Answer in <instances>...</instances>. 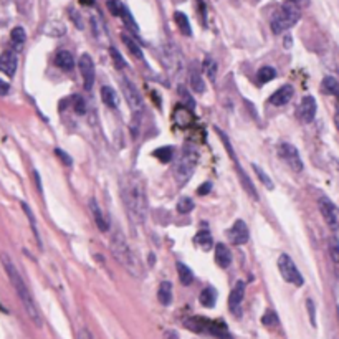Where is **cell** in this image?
I'll return each instance as SVG.
<instances>
[{"label":"cell","mask_w":339,"mask_h":339,"mask_svg":"<svg viewBox=\"0 0 339 339\" xmlns=\"http://www.w3.org/2000/svg\"><path fill=\"white\" fill-rule=\"evenodd\" d=\"M108 9H109V12L113 14V15L121 17L126 7L119 2V0H108Z\"/></svg>","instance_id":"cell-37"},{"label":"cell","mask_w":339,"mask_h":339,"mask_svg":"<svg viewBox=\"0 0 339 339\" xmlns=\"http://www.w3.org/2000/svg\"><path fill=\"white\" fill-rule=\"evenodd\" d=\"M278 155H280V157L285 160V162L290 165L294 172L303 171V160H301V157H299L298 149L294 147L293 144L281 142L280 146H278Z\"/></svg>","instance_id":"cell-7"},{"label":"cell","mask_w":339,"mask_h":339,"mask_svg":"<svg viewBox=\"0 0 339 339\" xmlns=\"http://www.w3.org/2000/svg\"><path fill=\"white\" fill-rule=\"evenodd\" d=\"M174 20H176L177 27H179V30H181L182 35H186V37H191V35H192L191 24H189V19H187V15H186V14L176 12V14H174Z\"/></svg>","instance_id":"cell-27"},{"label":"cell","mask_w":339,"mask_h":339,"mask_svg":"<svg viewBox=\"0 0 339 339\" xmlns=\"http://www.w3.org/2000/svg\"><path fill=\"white\" fill-rule=\"evenodd\" d=\"M215 299H217V291L215 288L207 286L201 293V304L205 308H214L215 306Z\"/></svg>","instance_id":"cell-28"},{"label":"cell","mask_w":339,"mask_h":339,"mask_svg":"<svg viewBox=\"0 0 339 339\" xmlns=\"http://www.w3.org/2000/svg\"><path fill=\"white\" fill-rule=\"evenodd\" d=\"M55 65L65 71H70L75 66V58L73 55L66 52V50H60V52H57V55H55Z\"/></svg>","instance_id":"cell-19"},{"label":"cell","mask_w":339,"mask_h":339,"mask_svg":"<svg viewBox=\"0 0 339 339\" xmlns=\"http://www.w3.org/2000/svg\"><path fill=\"white\" fill-rule=\"evenodd\" d=\"M202 70H204V73L207 75L210 83H215L217 81V71H219V65H217V62H215L212 57H205L204 58Z\"/></svg>","instance_id":"cell-21"},{"label":"cell","mask_w":339,"mask_h":339,"mask_svg":"<svg viewBox=\"0 0 339 339\" xmlns=\"http://www.w3.org/2000/svg\"><path fill=\"white\" fill-rule=\"evenodd\" d=\"M55 152H57V155H58L60 159L63 160V162H65L66 165H71V162H73L70 155H66V152H65V151H62V149H57V151H55Z\"/></svg>","instance_id":"cell-42"},{"label":"cell","mask_w":339,"mask_h":339,"mask_svg":"<svg viewBox=\"0 0 339 339\" xmlns=\"http://www.w3.org/2000/svg\"><path fill=\"white\" fill-rule=\"evenodd\" d=\"M306 308H308V311H309V321H311V324L313 326H316V308H314V303H313V299H308L306 301Z\"/></svg>","instance_id":"cell-41"},{"label":"cell","mask_w":339,"mask_h":339,"mask_svg":"<svg viewBox=\"0 0 339 339\" xmlns=\"http://www.w3.org/2000/svg\"><path fill=\"white\" fill-rule=\"evenodd\" d=\"M111 52V57H113V60H114V65H116V68H119V70H123L124 66H126V63H124V58L121 57V53L116 50L114 47L109 50Z\"/></svg>","instance_id":"cell-39"},{"label":"cell","mask_w":339,"mask_h":339,"mask_svg":"<svg viewBox=\"0 0 339 339\" xmlns=\"http://www.w3.org/2000/svg\"><path fill=\"white\" fill-rule=\"evenodd\" d=\"M10 40H12L15 50H20L22 47H24L25 40H27L25 30L22 29V27H15V29L10 32Z\"/></svg>","instance_id":"cell-29"},{"label":"cell","mask_w":339,"mask_h":339,"mask_svg":"<svg viewBox=\"0 0 339 339\" xmlns=\"http://www.w3.org/2000/svg\"><path fill=\"white\" fill-rule=\"evenodd\" d=\"M123 94H124L126 101H127V104H129V108H131L132 113L141 114V111L144 108L142 98H141V94H139L137 88L132 85L129 80H126V78L123 80Z\"/></svg>","instance_id":"cell-9"},{"label":"cell","mask_w":339,"mask_h":339,"mask_svg":"<svg viewBox=\"0 0 339 339\" xmlns=\"http://www.w3.org/2000/svg\"><path fill=\"white\" fill-rule=\"evenodd\" d=\"M197 159H199V155L194 147L186 146L182 149L179 159H177V162L174 165V177L181 186H184L192 177L194 171H196V165H197Z\"/></svg>","instance_id":"cell-4"},{"label":"cell","mask_w":339,"mask_h":339,"mask_svg":"<svg viewBox=\"0 0 339 339\" xmlns=\"http://www.w3.org/2000/svg\"><path fill=\"white\" fill-rule=\"evenodd\" d=\"M0 71L9 76L17 71V57L14 52H4L0 55Z\"/></svg>","instance_id":"cell-17"},{"label":"cell","mask_w":339,"mask_h":339,"mask_svg":"<svg viewBox=\"0 0 339 339\" xmlns=\"http://www.w3.org/2000/svg\"><path fill=\"white\" fill-rule=\"evenodd\" d=\"M229 238L233 245H245L248 242V227L243 220H237L233 227L229 230Z\"/></svg>","instance_id":"cell-14"},{"label":"cell","mask_w":339,"mask_h":339,"mask_svg":"<svg viewBox=\"0 0 339 339\" xmlns=\"http://www.w3.org/2000/svg\"><path fill=\"white\" fill-rule=\"evenodd\" d=\"M78 65H80V71L83 76V83H85V88L86 90H91L94 85V63H93L91 57L88 53H83Z\"/></svg>","instance_id":"cell-11"},{"label":"cell","mask_w":339,"mask_h":339,"mask_svg":"<svg viewBox=\"0 0 339 339\" xmlns=\"http://www.w3.org/2000/svg\"><path fill=\"white\" fill-rule=\"evenodd\" d=\"M101 98H103V101H104V104H106V106H109V108H118V104H119L118 94H116V91L111 86H103L101 88Z\"/></svg>","instance_id":"cell-26"},{"label":"cell","mask_w":339,"mask_h":339,"mask_svg":"<svg viewBox=\"0 0 339 339\" xmlns=\"http://www.w3.org/2000/svg\"><path fill=\"white\" fill-rule=\"evenodd\" d=\"M278 270H280V273L285 281L291 283L294 286H303L304 278L301 273H299L296 265L293 263L290 255H286V253L280 255V258H278Z\"/></svg>","instance_id":"cell-6"},{"label":"cell","mask_w":339,"mask_h":339,"mask_svg":"<svg viewBox=\"0 0 339 339\" xmlns=\"http://www.w3.org/2000/svg\"><path fill=\"white\" fill-rule=\"evenodd\" d=\"M121 38H123V42H124V45L129 48V52L134 55L136 58H139V60H144V55H142V50H141V47L137 45V43L132 40V38L129 37V35H126V33H123L121 35Z\"/></svg>","instance_id":"cell-30"},{"label":"cell","mask_w":339,"mask_h":339,"mask_svg":"<svg viewBox=\"0 0 339 339\" xmlns=\"http://www.w3.org/2000/svg\"><path fill=\"white\" fill-rule=\"evenodd\" d=\"M337 248H339L337 238H336V235H332V237H331V240H329V253H331V258H332V262H334V263H337V262H339V253H337Z\"/></svg>","instance_id":"cell-38"},{"label":"cell","mask_w":339,"mask_h":339,"mask_svg":"<svg viewBox=\"0 0 339 339\" xmlns=\"http://www.w3.org/2000/svg\"><path fill=\"white\" fill-rule=\"evenodd\" d=\"M258 83H262V85H265V83H268L271 80H275L276 76V71L275 68H271V66H263L262 70H258Z\"/></svg>","instance_id":"cell-32"},{"label":"cell","mask_w":339,"mask_h":339,"mask_svg":"<svg viewBox=\"0 0 339 339\" xmlns=\"http://www.w3.org/2000/svg\"><path fill=\"white\" fill-rule=\"evenodd\" d=\"M176 268H177V273H179V280H181L182 285H184V286L192 285V281H194V273H192V270L189 268L187 265L181 263V262H177Z\"/></svg>","instance_id":"cell-25"},{"label":"cell","mask_w":339,"mask_h":339,"mask_svg":"<svg viewBox=\"0 0 339 339\" xmlns=\"http://www.w3.org/2000/svg\"><path fill=\"white\" fill-rule=\"evenodd\" d=\"M164 63L171 71H174V73L182 70V55L174 45H169L164 48Z\"/></svg>","instance_id":"cell-15"},{"label":"cell","mask_w":339,"mask_h":339,"mask_svg":"<svg viewBox=\"0 0 339 339\" xmlns=\"http://www.w3.org/2000/svg\"><path fill=\"white\" fill-rule=\"evenodd\" d=\"M192 209H194L192 199H189V197H181V201L177 202V210H179L181 214H189V212H192Z\"/></svg>","instance_id":"cell-35"},{"label":"cell","mask_w":339,"mask_h":339,"mask_svg":"<svg viewBox=\"0 0 339 339\" xmlns=\"http://www.w3.org/2000/svg\"><path fill=\"white\" fill-rule=\"evenodd\" d=\"M121 197L131 219L142 224L147 215V196L144 181L137 172H129L121 181Z\"/></svg>","instance_id":"cell-1"},{"label":"cell","mask_w":339,"mask_h":339,"mask_svg":"<svg viewBox=\"0 0 339 339\" xmlns=\"http://www.w3.org/2000/svg\"><path fill=\"white\" fill-rule=\"evenodd\" d=\"M152 154H154V157H157L160 160V162H169V160L172 159V155H174V147L172 146L159 147V149H155Z\"/></svg>","instance_id":"cell-31"},{"label":"cell","mask_w":339,"mask_h":339,"mask_svg":"<svg viewBox=\"0 0 339 339\" xmlns=\"http://www.w3.org/2000/svg\"><path fill=\"white\" fill-rule=\"evenodd\" d=\"M318 207H319V212L321 215L324 217L326 224L329 225V229L332 232L337 230V225H339V214H337V207L334 204H332L327 197H321L318 201Z\"/></svg>","instance_id":"cell-8"},{"label":"cell","mask_w":339,"mask_h":339,"mask_svg":"<svg viewBox=\"0 0 339 339\" xmlns=\"http://www.w3.org/2000/svg\"><path fill=\"white\" fill-rule=\"evenodd\" d=\"M194 243H196L197 247H201L202 250H210L214 247V238L209 232L201 230L196 233V237H194Z\"/></svg>","instance_id":"cell-24"},{"label":"cell","mask_w":339,"mask_h":339,"mask_svg":"<svg viewBox=\"0 0 339 339\" xmlns=\"http://www.w3.org/2000/svg\"><path fill=\"white\" fill-rule=\"evenodd\" d=\"M179 91L182 93V96H184V99H186V103L189 104V106H191V108H194V106H196V103H194V101H192V98H191V96H189V93H187V91L184 90V88H182V86H181V90H179Z\"/></svg>","instance_id":"cell-45"},{"label":"cell","mask_w":339,"mask_h":339,"mask_svg":"<svg viewBox=\"0 0 339 339\" xmlns=\"http://www.w3.org/2000/svg\"><path fill=\"white\" fill-rule=\"evenodd\" d=\"M90 209H91V212H93L94 222H96L98 229H99V230H103V232H106V230H108V222L104 220V215H103V212H101V207H99L98 202L94 201V199H91V201H90Z\"/></svg>","instance_id":"cell-20"},{"label":"cell","mask_w":339,"mask_h":339,"mask_svg":"<svg viewBox=\"0 0 339 339\" xmlns=\"http://www.w3.org/2000/svg\"><path fill=\"white\" fill-rule=\"evenodd\" d=\"M215 262L220 268H229L232 263V253L229 247L224 245V243H219L215 247Z\"/></svg>","instance_id":"cell-18"},{"label":"cell","mask_w":339,"mask_h":339,"mask_svg":"<svg viewBox=\"0 0 339 339\" xmlns=\"http://www.w3.org/2000/svg\"><path fill=\"white\" fill-rule=\"evenodd\" d=\"M298 20H299V9L294 7L293 4L286 2L278 9V12L271 19V30H273L275 35H280V33L290 30L291 27L296 25Z\"/></svg>","instance_id":"cell-5"},{"label":"cell","mask_w":339,"mask_h":339,"mask_svg":"<svg viewBox=\"0 0 339 339\" xmlns=\"http://www.w3.org/2000/svg\"><path fill=\"white\" fill-rule=\"evenodd\" d=\"M290 4H293L294 7H298V9H303V7H308L309 5V0H288Z\"/></svg>","instance_id":"cell-44"},{"label":"cell","mask_w":339,"mask_h":339,"mask_svg":"<svg viewBox=\"0 0 339 339\" xmlns=\"http://www.w3.org/2000/svg\"><path fill=\"white\" fill-rule=\"evenodd\" d=\"M111 250H113L114 257L118 258V262L131 271L132 275H141L142 268L139 265L136 255L132 253V250L127 245V242L124 240V237L121 233H116V235L111 238Z\"/></svg>","instance_id":"cell-3"},{"label":"cell","mask_w":339,"mask_h":339,"mask_svg":"<svg viewBox=\"0 0 339 339\" xmlns=\"http://www.w3.org/2000/svg\"><path fill=\"white\" fill-rule=\"evenodd\" d=\"M2 263H4V268L7 271V275L10 278V283H12V286L15 288L17 294H19L22 304H24V308L27 311V314L30 316V319L35 323L38 327H42V316H40V311H38L37 304H35V299H33L32 293L29 290V286H27V283L24 281V278L19 273V270H17V266L14 265V262L10 260L9 255H2Z\"/></svg>","instance_id":"cell-2"},{"label":"cell","mask_w":339,"mask_h":339,"mask_svg":"<svg viewBox=\"0 0 339 339\" xmlns=\"http://www.w3.org/2000/svg\"><path fill=\"white\" fill-rule=\"evenodd\" d=\"M337 88H339L337 81L332 76H326L323 80V91L324 93L332 94V96H334V94H337Z\"/></svg>","instance_id":"cell-34"},{"label":"cell","mask_w":339,"mask_h":339,"mask_svg":"<svg viewBox=\"0 0 339 339\" xmlns=\"http://www.w3.org/2000/svg\"><path fill=\"white\" fill-rule=\"evenodd\" d=\"M191 86L196 93H204L205 91V83L202 80L201 71H199V68L196 65H192V68H191Z\"/></svg>","instance_id":"cell-23"},{"label":"cell","mask_w":339,"mask_h":339,"mask_svg":"<svg viewBox=\"0 0 339 339\" xmlns=\"http://www.w3.org/2000/svg\"><path fill=\"white\" fill-rule=\"evenodd\" d=\"M73 108L78 114H85L86 113V104H85V99L81 96H75L73 98Z\"/></svg>","instance_id":"cell-40"},{"label":"cell","mask_w":339,"mask_h":339,"mask_svg":"<svg viewBox=\"0 0 339 339\" xmlns=\"http://www.w3.org/2000/svg\"><path fill=\"white\" fill-rule=\"evenodd\" d=\"M316 99L313 96H304L299 103V106L296 109L298 118L303 121V123H311L316 116Z\"/></svg>","instance_id":"cell-13"},{"label":"cell","mask_w":339,"mask_h":339,"mask_svg":"<svg viewBox=\"0 0 339 339\" xmlns=\"http://www.w3.org/2000/svg\"><path fill=\"white\" fill-rule=\"evenodd\" d=\"M22 207H24V212L27 214V217H29V220H30V227H32V230H33V235H35V238H37L38 245L42 247V240H40V235H38L37 222H35V217H33V212H32L30 207H29V205H27V204H22Z\"/></svg>","instance_id":"cell-33"},{"label":"cell","mask_w":339,"mask_h":339,"mask_svg":"<svg viewBox=\"0 0 339 339\" xmlns=\"http://www.w3.org/2000/svg\"><path fill=\"white\" fill-rule=\"evenodd\" d=\"M285 47H288V48L291 47V38H290V37H286V38H285Z\"/></svg>","instance_id":"cell-47"},{"label":"cell","mask_w":339,"mask_h":339,"mask_svg":"<svg viewBox=\"0 0 339 339\" xmlns=\"http://www.w3.org/2000/svg\"><path fill=\"white\" fill-rule=\"evenodd\" d=\"M243 298H245V283H243L242 280H238L235 283V286H233L230 296H229V308H230L232 313H235L237 316H240Z\"/></svg>","instance_id":"cell-12"},{"label":"cell","mask_w":339,"mask_h":339,"mask_svg":"<svg viewBox=\"0 0 339 339\" xmlns=\"http://www.w3.org/2000/svg\"><path fill=\"white\" fill-rule=\"evenodd\" d=\"M293 94H294L293 86H290V85L281 86L280 90L275 91V93L270 96V103H271V104H275V106H283V104H286V103L293 98Z\"/></svg>","instance_id":"cell-16"},{"label":"cell","mask_w":339,"mask_h":339,"mask_svg":"<svg viewBox=\"0 0 339 339\" xmlns=\"http://www.w3.org/2000/svg\"><path fill=\"white\" fill-rule=\"evenodd\" d=\"M217 132H219V136H220L222 139H224V146L227 147V151L230 152V159H232V160H235V164H237V171H238V176H240V179H242V182H243V187H245L247 191H248V194H250V196H252V197L255 199V201H257V199H258V196H257V191H255V187H253V184H252V182H250V179H248V177H247L245 174H243V171H242V167H240V164H238V160H237L235 151H233V149H232V146H230V141H229V137H227V136L224 134V132L220 131V129H217Z\"/></svg>","instance_id":"cell-10"},{"label":"cell","mask_w":339,"mask_h":339,"mask_svg":"<svg viewBox=\"0 0 339 339\" xmlns=\"http://www.w3.org/2000/svg\"><path fill=\"white\" fill-rule=\"evenodd\" d=\"M157 299L160 304H164V306H169L172 303V285L169 281H162L157 290Z\"/></svg>","instance_id":"cell-22"},{"label":"cell","mask_w":339,"mask_h":339,"mask_svg":"<svg viewBox=\"0 0 339 339\" xmlns=\"http://www.w3.org/2000/svg\"><path fill=\"white\" fill-rule=\"evenodd\" d=\"M253 171L257 172V176L260 177V181H262V184H263V186H265L266 189H270V191H271V189L275 187V186H273V182L270 181V177L265 174V171H263L262 167H260V165L253 164Z\"/></svg>","instance_id":"cell-36"},{"label":"cell","mask_w":339,"mask_h":339,"mask_svg":"<svg viewBox=\"0 0 339 339\" xmlns=\"http://www.w3.org/2000/svg\"><path fill=\"white\" fill-rule=\"evenodd\" d=\"M210 189H212V184H210V182H204V184L197 189V194L199 196H205V194L210 192Z\"/></svg>","instance_id":"cell-43"},{"label":"cell","mask_w":339,"mask_h":339,"mask_svg":"<svg viewBox=\"0 0 339 339\" xmlns=\"http://www.w3.org/2000/svg\"><path fill=\"white\" fill-rule=\"evenodd\" d=\"M9 88H10V86L7 85V83L0 80V96H4V94H7V93H9Z\"/></svg>","instance_id":"cell-46"}]
</instances>
